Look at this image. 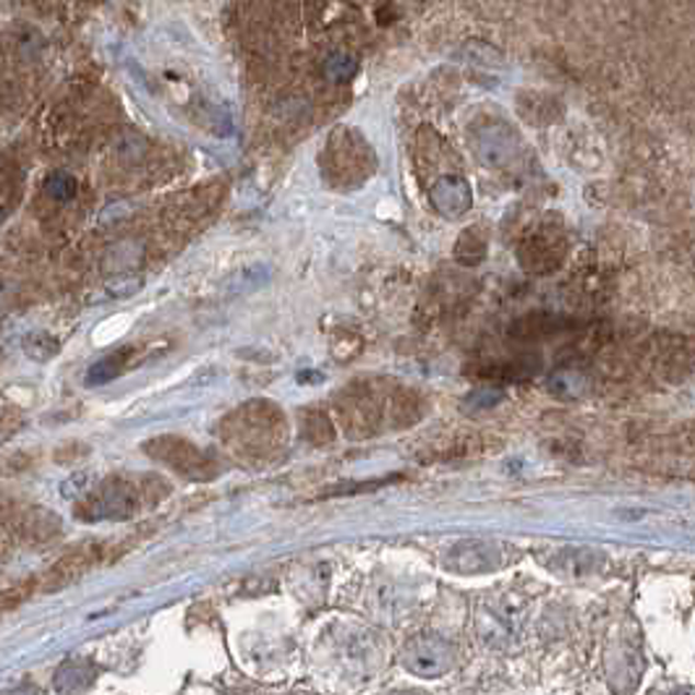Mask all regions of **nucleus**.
Listing matches in <instances>:
<instances>
[{
    "label": "nucleus",
    "instance_id": "nucleus-7",
    "mask_svg": "<svg viewBox=\"0 0 695 695\" xmlns=\"http://www.w3.org/2000/svg\"><path fill=\"white\" fill-rule=\"evenodd\" d=\"M301 432H304V440L315 447L332 445V442H335V437H338L335 424L330 421V415H327L324 411H319V408L304 413Z\"/></svg>",
    "mask_w": 695,
    "mask_h": 695
},
{
    "label": "nucleus",
    "instance_id": "nucleus-6",
    "mask_svg": "<svg viewBox=\"0 0 695 695\" xmlns=\"http://www.w3.org/2000/svg\"><path fill=\"white\" fill-rule=\"evenodd\" d=\"M403 662L419 677H440L453 666V646L434 636L415 638L406 649Z\"/></svg>",
    "mask_w": 695,
    "mask_h": 695
},
{
    "label": "nucleus",
    "instance_id": "nucleus-11",
    "mask_svg": "<svg viewBox=\"0 0 695 695\" xmlns=\"http://www.w3.org/2000/svg\"><path fill=\"white\" fill-rule=\"evenodd\" d=\"M45 191L50 196H56V200L60 202V200H68V196L73 194V179L71 175H66V173H56V175H50V179H47V183H45Z\"/></svg>",
    "mask_w": 695,
    "mask_h": 695
},
{
    "label": "nucleus",
    "instance_id": "nucleus-8",
    "mask_svg": "<svg viewBox=\"0 0 695 695\" xmlns=\"http://www.w3.org/2000/svg\"><path fill=\"white\" fill-rule=\"evenodd\" d=\"M19 186H22V175L0 160V220H3L13 209V204H16Z\"/></svg>",
    "mask_w": 695,
    "mask_h": 695
},
{
    "label": "nucleus",
    "instance_id": "nucleus-9",
    "mask_svg": "<svg viewBox=\"0 0 695 695\" xmlns=\"http://www.w3.org/2000/svg\"><path fill=\"white\" fill-rule=\"evenodd\" d=\"M128 358H132V351H118V353H113V356L102 358L98 366H92L90 381H94V385H100V381H107V379L118 377V374L128 366Z\"/></svg>",
    "mask_w": 695,
    "mask_h": 695
},
{
    "label": "nucleus",
    "instance_id": "nucleus-4",
    "mask_svg": "<svg viewBox=\"0 0 695 695\" xmlns=\"http://www.w3.org/2000/svg\"><path fill=\"white\" fill-rule=\"evenodd\" d=\"M145 453L189 481H213L220 474V466H217L213 455L204 453L194 442L175 437V434H162V437L149 440Z\"/></svg>",
    "mask_w": 695,
    "mask_h": 695
},
{
    "label": "nucleus",
    "instance_id": "nucleus-5",
    "mask_svg": "<svg viewBox=\"0 0 695 695\" xmlns=\"http://www.w3.org/2000/svg\"><path fill=\"white\" fill-rule=\"evenodd\" d=\"M102 557H105V547H100V544H87V547L68 551V555H64L60 560L50 565V570L45 572V578L37 583V589L45 591V594L66 589V585L77 583L79 578H84L92 568H98Z\"/></svg>",
    "mask_w": 695,
    "mask_h": 695
},
{
    "label": "nucleus",
    "instance_id": "nucleus-10",
    "mask_svg": "<svg viewBox=\"0 0 695 695\" xmlns=\"http://www.w3.org/2000/svg\"><path fill=\"white\" fill-rule=\"evenodd\" d=\"M34 591H37V583H34V581L9 585V589L0 591V615H3V612L16 609V606H22L26 599L34 594Z\"/></svg>",
    "mask_w": 695,
    "mask_h": 695
},
{
    "label": "nucleus",
    "instance_id": "nucleus-1",
    "mask_svg": "<svg viewBox=\"0 0 695 695\" xmlns=\"http://www.w3.org/2000/svg\"><path fill=\"white\" fill-rule=\"evenodd\" d=\"M421 413V400L408 390L353 385L338 398L340 424L351 440H372L395 429H411Z\"/></svg>",
    "mask_w": 695,
    "mask_h": 695
},
{
    "label": "nucleus",
    "instance_id": "nucleus-3",
    "mask_svg": "<svg viewBox=\"0 0 695 695\" xmlns=\"http://www.w3.org/2000/svg\"><path fill=\"white\" fill-rule=\"evenodd\" d=\"M168 492V483L158 476H113L79 502L77 515L84 521H126L158 505Z\"/></svg>",
    "mask_w": 695,
    "mask_h": 695
},
{
    "label": "nucleus",
    "instance_id": "nucleus-2",
    "mask_svg": "<svg viewBox=\"0 0 695 695\" xmlns=\"http://www.w3.org/2000/svg\"><path fill=\"white\" fill-rule=\"evenodd\" d=\"M217 437L236 460L247 466H267L288 445V421L267 400H249L230 411L217 426Z\"/></svg>",
    "mask_w": 695,
    "mask_h": 695
}]
</instances>
